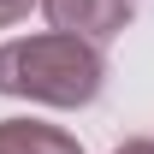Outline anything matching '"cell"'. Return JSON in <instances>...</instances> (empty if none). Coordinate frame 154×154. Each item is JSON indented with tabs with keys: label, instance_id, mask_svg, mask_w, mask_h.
I'll return each instance as SVG.
<instances>
[{
	"label": "cell",
	"instance_id": "2",
	"mask_svg": "<svg viewBox=\"0 0 154 154\" xmlns=\"http://www.w3.org/2000/svg\"><path fill=\"white\" fill-rule=\"evenodd\" d=\"M42 12H48L54 30H71V36H89V42H113L131 24L136 0H42Z\"/></svg>",
	"mask_w": 154,
	"mask_h": 154
},
{
	"label": "cell",
	"instance_id": "1",
	"mask_svg": "<svg viewBox=\"0 0 154 154\" xmlns=\"http://www.w3.org/2000/svg\"><path fill=\"white\" fill-rule=\"evenodd\" d=\"M101 83H107V59H101V42L89 36L48 30L0 48V95L42 101V107H89Z\"/></svg>",
	"mask_w": 154,
	"mask_h": 154
},
{
	"label": "cell",
	"instance_id": "3",
	"mask_svg": "<svg viewBox=\"0 0 154 154\" xmlns=\"http://www.w3.org/2000/svg\"><path fill=\"white\" fill-rule=\"evenodd\" d=\"M0 154H83L71 131L36 125V119H0Z\"/></svg>",
	"mask_w": 154,
	"mask_h": 154
},
{
	"label": "cell",
	"instance_id": "4",
	"mask_svg": "<svg viewBox=\"0 0 154 154\" xmlns=\"http://www.w3.org/2000/svg\"><path fill=\"white\" fill-rule=\"evenodd\" d=\"M24 12H30V0H0V30H6V24H18Z\"/></svg>",
	"mask_w": 154,
	"mask_h": 154
},
{
	"label": "cell",
	"instance_id": "5",
	"mask_svg": "<svg viewBox=\"0 0 154 154\" xmlns=\"http://www.w3.org/2000/svg\"><path fill=\"white\" fill-rule=\"evenodd\" d=\"M113 154H154V136H131V142H119Z\"/></svg>",
	"mask_w": 154,
	"mask_h": 154
}]
</instances>
